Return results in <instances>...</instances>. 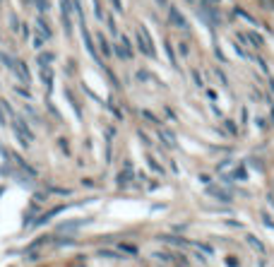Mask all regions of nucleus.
Segmentation results:
<instances>
[{
	"label": "nucleus",
	"instance_id": "obj_8",
	"mask_svg": "<svg viewBox=\"0 0 274 267\" xmlns=\"http://www.w3.org/2000/svg\"><path fill=\"white\" fill-rule=\"evenodd\" d=\"M14 72H19V80L24 82V84H29V82H31V75H29V67H27V63H22V60H17V65H14Z\"/></svg>",
	"mask_w": 274,
	"mask_h": 267
},
{
	"label": "nucleus",
	"instance_id": "obj_23",
	"mask_svg": "<svg viewBox=\"0 0 274 267\" xmlns=\"http://www.w3.org/2000/svg\"><path fill=\"white\" fill-rule=\"evenodd\" d=\"M156 2H159V5H166V0H156Z\"/></svg>",
	"mask_w": 274,
	"mask_h": 267
},
{
	"label": "nucleus",
	"instance_id": "obj_2",
	"mask_svg": "<svg viewBox=\"0 0 274 267\" xmlns=\"http://www.w3.org/2000/svg\"><path fill=\"white\" fill-rule=\"evenodd\" d=\"M137 46H139V51H142L144 55H149V58H156L154 43H151L149 31H147V27H144V24H139V29H137Z\"/></svg>",
	"mask_w": 274,
	"mask_h": 267
},
{
	"label": "nucleus",
	"instance_id": "obj_19",
	"mask_svg": "<svg viewBox=\"0 0 274 267\" xmlns=\"http://www.w3.org/2000/svg\"><path fill=\"white\" fill-rule=\"evenodd\" d=\"M41 46H43V39H41V36H39V34H34V48L39 51Z\"/></svg>",
	"mask_w": 274,
	"mask_h": 267
},
{
	"label": "nucleus",
	"instance_id": "obj_11",
	"mask_svg": "<svg viewBox=\"0 0 274 267\" xmlns=\"http://www.w3.org/2000/svg\"><path fill=\"white\" fill-rule=\"evenodd\" d=\"M159 135H161V140H164L166 147H171V149L176 147V137H173V133H168V130H161Z\"/></svg>",
	"mask_w": 274,
	"mask_h": 267
},
{
	"label": "nucleus",
	"instance_id": "obj_3",
	"mask_svg": "<svg viewBox=\"0 0 274 267\" xmlns=\"http://www.w3.org/2000/svg\"><path fill=\"white\" fill-rule=\"evenodd\" d=\"M207 195L217 198L219 202H231L233 200V193L229 190V188H224V186H207Z\"/></svg>",
	"mask_w": 274,
	"mask_h": 267
},
{
	"label": "nucleus",
	"instance_id": "obj_6",
	"mask_svg": "<svg viewBox=\"0 0 274 267\" xmlns=\"http://www.w3.org/2000/svg\"><path fill=\"white\" fill-rule=\"evenodd\" d=\"M168 19H171V24L178 29H188V22H185V17L178 12V7H168Z\"/></svg>",
	"mask_w": 274,
	"mask_h": 267
},
{
	"label": "nucleus",
	"instance_id": "obj_15",
	"mask_svg": "<svg viewBox=\"0 0 274 267\" xmlns=\"http://www.w3.org/2000/svg\"><path fill=\"white\" fill-rule=\"evenodd\" d=\"M96 39H99V48H101V53H104V55H111V46H109V41L104 39L101 34H99Z\"/></svg>",
	"mask_w": 274,
	"mask_h": 267
},
{
	"label": "nucleus",
	"instance_id": "obj_22",
	"mask_svg": "<svg viewBox=\"0 0 274 267\" xmlns=\"http://www.w3.org/2000/svg\"><path fill=\"white\" fill-rule=\"evenodd\" d=\"M226 263H229V267H238V260H236V258H229Z\"/></svg>",
	"mask_w": 274,
	"mask_h": 267
},
{
	"label": "nucleus",
	"instance_id": "obj_7",
	"mask_svg": "<svg viewBox=\"0 0 274 267\" xmlns=\"http://www.w3.org/2000/svg\"><path fill=\"white\" fill-rule=\"evenodd\" d=\"M80 27H82V39H84V46H87V51H89V55H92L96 63H99V53H96L94 43H92V36H89V31H87V27H84V19L80 22Z\"/></svg>",
	"mask_w": 274,
	"mask_h": 267
},
{
	"label": "nucleus",
	"instance_id": "obj_4",
	"mask_svg": "<svg viewBox=\"0 0 274 267\" xmlns=\"http://www.w3.org/2000/svg\"><path fill=\"white\" fill-rule=\"evenodd\" d=\"M89 222H92L89 217H84V219H75V222H63V224H58V227H55V231H58V234H65V231H77L80 227H87Z\"/></svg>",
	"mask_w": 274,
	"mask_h": 267
},
{
	"label": "nucleus",
	"instance_id": "obj_13",
	"mask_svg": "<svg viewBox=\"0 0 274 267\" xmlns=\"http://www.w3.org/2000/svg\"><path fill=\"white\" fill-rule=\"evenodd\" d=\"M55 60V55L53 53H41L39 58H36V65L43 67V65H48V63H53Z\"/></svg>",
	"mask_w": 274,
	"mask_h": 267
},
{
	"label": "nucleus",
	"instance_id": "obj_17",
	"mask_svg": "<svg viewBox=\"0 0 274 267\" xmlns=\"http://www.w3.org/2000/svg\"><path fill=\"white\" fill-rule=\"evenodd\" d=\"M258 2H260L262 10H267V12H270V10H274V0H258Z\"/></svg>",
	"mask_w": 274,
	"mask_h": 267
},
{
	"label": "nucleus",
	"instance_id": "obj_10",
	"mask_svg": "<svg viewBox=\"0 0 274 267\" xmlns=\"http://www.w3.org/2000/svg\"><path fill=\"white\" fill-rule=\"evenodd\" d=\"M0 63H5L7 70H14V65H17V60H14L12 55H7L5 51H0Z\"/></svg>",
	"mask_w": 274,
	"mask_h": 267
},
{
	"label": "nucleus",
	"instance_id": "obj_16",
	"mask_svg": "<svg viewBox=\"0 0 274 267\" xmlns=\"http://www.w3.org/2000/svg\"><path fill=\"white\" fill-rule=\"evenodd\" d=\"M248 243H250L253 248H258L260 253H265V246H262V243H260V241H258V239H255V236H248Z\"/></svg>",
	"mask_w": 274,
	"mask_h": 267
},
{
	"label": "nucleus",
	"instance_id": "obj_1",
	"mask_svg": "<svg viewBox=\"0 0 274 267\" xmlns=\"http://www.w3.org/2000/svg\"><path fill=\"white\" fill-rule=\"evenodd\" d=\"M12 120V128H14V137H17V142L22 145V147L27 149L31 142H34V130L29 128V123L24 120V116H14V118H10Z\"/></svg>",
	"mask_w": 274,
	"mask_h": 267
},
{
	"label": "nucleus",
	"instance_id": "obj_21",
	"mask_svg": "<svg viewBox=\"0 0 274 267\" xmlns=\"http://www.w3.org/2000/svg\"><path fill=\"white\" fill-rule=\"evenodd\" d=\"M10 24H12V27H10V29H12V31H17V29H19V19H17L14 14H12V17H10Z\"/></svg>",
	"mask_w": 274,
	"mask_h": 267
},
{
	"label": "nucleus",
	"instance_id": "obj_12",
	"mask_svg": "<svg viewBox=\"0 0 274 267\" xmlns=\"http://www.w3.org/2000/svg\"><path fill=\"white\" fill-rule=\"evenodd\" d=\"M130 176H133V171H130V164H125V171H123V174H118V186H121V188L128 186Z\"/></svg>",
	"mask_w": 274,
	"mask_h": 267
},
{
	"label": "nucleus",
	"instance_id": "obj_14",
	"mask_svg": "<svg viewBox=\"0 0 274 267\" xmlns=\"http://www.w3.org/2000/svg\"><path fill=\"white\" fill-rule=\"evenodd\" d=\"M34 7L39 10L41 14H46L48 10H51V5H48V0H34Z\"/></svg>",
	"mask_w": 274,
	"mask_h": 267
},
{
	"label": "nucleus",
	"instance_id": "obj_9",
	"mask_svg": "<svg viewBox=\"0 0 274 267\" xmlns=\"http://www.w3.org/2000/svg\"><path fill=\"white\" fill-rule=\"evenodd\" d=\"M41 80H43V84H46V92H51V89H53V70L48 65L41 67Z\"/></svg>",
	"mask_w": 274,
	"mask_h": 267
},
{
	"label": "nucleus",
	"instance_id": "obj_5",
	"mask_svg": "<svg viewBox=\"0 0 274 267\" xmlns=\"http://www.w3.org/2000/svg\"><path fill=\"white\" fill-rule=\"evenodd\" d=\"M34 27H36V34H39L41 39H51V36H53V31H51V27H48V22L43 19V14H39V17H36Z\"/></svg>",
	"mask_w": 274,
	"mask_h": 267
},
{
	"label": "nucleus",
	"instance_id": "obj_20",
	"mask_svg": "<svg viewBox=\"0 0 274 267\" xmlns=\"http://www.w3.org/2000/svg\"><path fill=\"white\" fill-rule=\"evenodd\" d=\"M111 2H113V10L116 12H123V2L121 0H111Z\"/></svg>",
	"mask_w": 274,
	"mask_h": 267
},
{
	"label": "nucleus",
	"instance_id": "obj_18",
	"mask_svg": "<svg viewBox=\"0 0 274 267\" xmlns=\"http://www.w3.org/2000/svg\"><path fill=\"white\" fill-rule=\"evenodd\" d=\"M5 125H7V116H5V108L0 104V128H5Z\"/></svg>",
	"mask_w": 274,
	"mask_h": 267
}]
</instances>
